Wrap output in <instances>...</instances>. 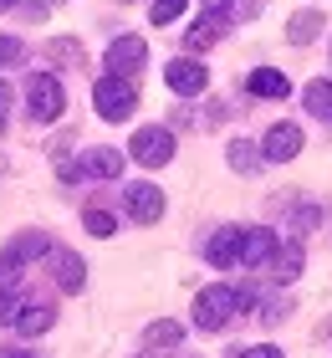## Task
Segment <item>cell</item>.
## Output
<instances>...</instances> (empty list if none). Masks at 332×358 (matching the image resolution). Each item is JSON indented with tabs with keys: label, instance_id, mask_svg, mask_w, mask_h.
Returning <instances> with one entry per match:
<instances>
[{
	"label": "cell",
	"instance_id": "obj_4",
	"mask_svg": "<svg viewBox=\"0 0 332 358\" xmlns=\"http://www.w3.org/2000/svg\"><path fill=\"white\" fill-rule=\"evenodd\" d=\"M133 159H138L143 169H164L174 159V134L169 128H159V123H148V128H138V134H133Z\"/></svg>",
	"mask_w": 332,
	"mask_h": 358
},
{
	"label": "cell",
	"instance_id": "obj_6",
	"mask_svg": "<svg viewBox=\"0 0 332 358\" xmlns=\"http://www.w3.org/2000/svg\"><path fill=\"white\" fill-rule=\"evenodd\" d=\"M302 154V128L296 123H271L261 138V159H271V164H287V159Z\"/></svg>",
	"mask_w": 332,
	"mask_h": 358
},
{
	"label": "cell",
	"instance_id": "obj_22",
	"mask_svg": "<svg viewBox=\"0 0 332 358\" xmlns=\"http://www.w3.org/2000/svg\"><path fill=\"white\" fill-rule=\"evenodd\" d=\"M189 10V0H154V10H148V21L154 26H169V21H179V15Z\"/></svg>",
	"mask_w": 332,
	"mask_h": 358
},
{
	"label": "cell",
	"instance_id": "obj_20",
	"mask_svg": "<svg viewBox=\"0 0 332 358\" xmlns=\"http://www.w3.org/2000/svg\"><path fill=\"white\" fill-rule=\"evenodd\" d=\"M185 343V328H179L174 317H164V322H148V333H143V348H179Z\"/></svg>",
	"mask_w": 332,
	"mask_h": 358
},
{
	"label": "cell",
	"instance_id": "obj_12",
	"mask_svg": "<svg viewBox=\"0 0 332 358\" xmlns=\"http://www.w3.org/2000/svg\"><path fill=\"white\" fill-rule=\"evenodd\" d=\"M225 31H230V15H225V10H205V15L185 31V46H189V52H205V46H215Z\"/></svg>",
	"mask_w": 332,
	"mask_h": 358
},
{
	"label": "cell",
	"instance_id": "obj_3",
	"mask_svg": "<svg viewBox=\"0 0 332 358\" xmlns=\"http://www.w3.org/2000/svg\"><path fill=\"white\" fill-rule=\"evenodd\" d=\"M62 108H66L62 83H57L52 72H36V77L26 83V113H31L36 123H57V118H62Z\"/></svg>",
	"mask_w": 332,
	"mask_h": 358
},
{
	"label": "cell",
	"instance_id": "obj_17",
	"mask_svg": "<svg viewBox=\"0 0 332 358\" xmlns=\"http://www.w3.org/2000/svg\"><path fill=\"white\" fill-rule=\"evenodd\" d=\"M245 87H251L256 97H271V103H281V97L291 92V83H287L281 72H271V67H256V72H251V83H245Z\"/></svg>",
	"mask_w": 332,
	"mask_h": 358
},
{
	"label": "cell",
	"instance_id": "obj_1",
	"mask_svg": "<svg viewBox=\"0 0 332 358\" xmlns=\"http://www.w3.org/2000/svg\"><path fill=\"white\" fill-rule=\"evenodd\" d=\"M245 292H236V287H205L194 297V328H205V333H220V328H230L240 313H245Z\"/></svg>",
	"mask_w": 332,
	"mask_h": 358
},
{
	"label": "cell",
	"instance_id": "obj_28",
	"mask_svg": "<svg viewBox=\"0 0 332 358\" xmlns=\"http://www.w3.org/2000/svg\"><path fill=\"white\" fill-rule=\"evenodd\" d=\"M0 358H36V353H26V348H0Z\"/></svg>",
	"mask_w": 332,
	"mask_h": 358
},
{
	"label": "cell",
	"instance_id": "obj_21",
	"mask_svg": "<svg viewBox=\"0 0 332 358\" xmlns=\"http://www.w3.org/2000/svg\"><path fill=\"white\" fill-rule=\"evenodd\" d=\"M230 169H240V174H256V169H261V154H256V143H245V138H236V143H230Z\"/></svg>",
	"mask_w": 332,
	"mask_h": 358
},
{
	"label": "cell",
	"instance_id": "obj_10",
	"mask_svg": "<svg viewBox=\"0 0 332 358\" xmlns=\"http://www.w3.org/2000/svg\"><path fill=\"white\" fill-rule=\"evenodd\" d=\"M240 241H245L240 225H225V231H215V236L205 241V262H210V266H220V271L240 266Z\"/></svg>",
	"mask_w": 332,
	"mask_h": 358
},
{
	"label": "cell",
	"instance_id": "obj_25",
	"mask_svg": "<svg viewBox=\"0 0 332 358\" xmlns=\"http://www.w3.org/2000/svg\"><path fill=\"white\" fill-rule=\"evenodd\" d=\"M52 57H57V62H77L82 46H77V41H52Z\"/></svg>",
	"mask_w": 332,
	"mask_h": 358
},
{
	"label": "cell",
	"instance_id": "obj_27",
	"mask_svg": "<svg viewBox=\"0 0 332 358\" xmlns=\"http://www.w3.org/2000/svg\"><path fill=\"white\" fill-rule=\"evenodd\" d=\"M6 108H10V87L0 83V128H6Z\"/></svg>",
	"mask_w": 332,
	"mask_h": 358
},
{
	"label": "cell",
	"instance_id": "obj_5",
	"mask_svg": "<svg viewBox=\"0 0 332 358\" xmlns=\"http://www.w3.org/2000/svg\"><path fill=\"white\" fill-rule=\"evenodd\" d=\"M52 251V241H46L41 231H26V236H15L10 246H6V256H0V282H10L21 266H31L36 256H46Z\"/></svg>",
	"mask_w": 332,
	"mask_h": 358
},
{
	"label": "cell",
	"instance_id": "obj_24",
	"mask_svg": "<svg viewBox=\"0 0 332 358\" xmlns=\"http://www.w3.org/2000/svg\"><path fill=\"white\" fill-rule=\"evenodd\" d=\"M26 57V46L15 41V36H0V67H15V62Z\"/></svg>",
	"mask_w": 332,
	"mask_h": 358
},
{
	"label": "cell",
	"instance_id": "obj_16",
	"mask_svg": "<svg viewBox=\"0 0 332 358\" xmlns=\"http://www.w3.org/2000/svg\"><path fill=\"white\" fill-rule=\"evenodd\" d=\"M322 26H327V21H322L317 10H296L291 21H287V41H291V46H307V41L322 36Z\"/></svg>",
	"mask_w": 332,
	"mask_h": 358
},
{
	"label": "cell",
	"instance_id": "obj_2",
	"mask_svg": "<svg viewBox=\"0 0 332 358\" xmlns=\"http://www.w3.org/2000/svg\"><path fill=\"white\" fill-rule=\"evenodd\" d=\"M92 103L97 113H103L108 123H123L133 108H138V87H133V77H118V72H108V77H97V87H92Z\"/></svg>",
	"mask_w": 332,
	"mask_h": 358
},
{
	"label": "cell",
	"instance_id": "obj_19",
	"mask_svg": "<svg viewBox=\"0 0 332 358\" xmlns=\"http://www.w3.org/2000/svg\"><path fill=\"white\" fill-rule=\"evenodd\" d=\"M302 103L312 108V118L332 123V83H327V77H317V83H307V87H302Z\"/></svg>",
	"mask_w": 332,
	"mask_h": 358
},
{
	"label": "cell",
	"instance_id": "obj_14",
	"mask_svg": "<svg viewBox=\"0 0 332 358\" xmlns=\"http://www.w3.org/2000/svg\"><path fill=\"white\" fill-rule=\"evenodd\" d=\"M276 256V236L271 231H245L240 241V266H266Z\"/></svg>",
	"mask_w": 332,
	"mask_h": 358
},
{
	"label": "cell",
	"instance_id": "obj_26",
	"mask_svg": "<svg viewBox=\"0 0 332 358\" xmlns=\"http://www.w3.org/2000/svg\"><path fill=\"white\" fill-rule=\"evenodd\" d=\"M240 358H287V353H281L276 343H256V348H245Z\"/></svg>",
	"mask_w": 332,
	"mask_h": 358
},
{
	"label": "cell",
	"instance_id": "obj_23",
	"mask_svg": "<svg viewBox=\"0 0 332 358\" xmlns=\"http://www.w3.org/2000/svg\"><path fill=\"white\" fill-rule=\"evenodd\" d=\"M82 225H87V231H92L97 241H108L113 231H118V220H113L108 210H87V215H82Z\"/></svg>",
	"mask_w": 332,
	"mask_h": 358
},
{
	"label": "cell",
	"instance_id": "obj_8",
	"mask_svg": "<svg viewBox=\"0 0 332 358\" xmlns=\"http://www.w3.org/2000/svg\"><path fill=\"white\" fill-rule=\"evenodd\" d=\"M123 205H128V215L138 220V225H154V220H164V189L159 185H128V194H123Z\"/></svg>",
	"mask_w": 332,
	"mask_h": 358
},
{
	"label": "cell",
	"instance_id": "obj_9",
	"mask_svg": "<svg viewBox=\"0 0 332 358\" xmlns=\"http://www.w3.org/2000/svg\"><path fill=\"white\" fill-rule=\"evenodd\" d=\"M143 62H148V41L143 36H118L108 46V72H118V77H138Z\"/></svg>",
	"mask_w": 332,
	"mask_h": 358
},
{
	"label": "cell",
	"instance_id": "obj_18",
	"mask_svg": "<svg viewBox=\"0 0 332 358\" xmlns=\"http://www.w3.org/2000/svg\"><path fill=\"white\" fill-rule=\"evenodd\" d=\"M266 266H271V276H276L281 287L296 282V276H302V246H276V256Z\"/></svg>",
	"mask_w": 332,
	"mask_h": 358
},
{
	"label": "cell",
	"instance_id": "obj_13",
	"mask_svg": "<svg viewBox=\"0 0 332 358\" xmlns=\"http://www.w3.org/2000/svg\"><path fill=\"white\" fill-rule=\"evenodd\" d=\"M52 271H57L62 292H82V287H87V266H82L77 251H52Z\"/></svg>",
	"mask_w": 332,
	"mask_h": 358
},
{
	"label": "cell",
	"instance_id": "obj_11",
	"mask_svg": "<svg viewBox=\"0 0 332 358\" xmlns=\"http://www.w3.org/2000/svg\"><path fill=\"white\" fill-rule=\"evenodd\" d=\"M66 179H82V174H87V179H118L123 174V154L118 149H87V159H82V164L77 169H62Z\"/></svg>",
	"mask_w": 332,
	"mask_h": 358
},
{
	"label": "cell",
	"instance_id": "obj_15",
	"mask_svg": "<svg viewBox=\"0 0 332 358\" xmlns=\"http://www.w3.org/2000/svg\"><path fill=\"white\" fill-rule=\"evenodd\" d=\"M52 322H57V313H52V307H41V302H21V313H15V322H10V328L15 333H26V338H36V333H46V328H52Z\"/></svg>",
	"mask_w": 332,
	"mask_h": 358
},
{
	"label": "cell",
	"instance_id": "obj_7",
	"mask_svg": "<svg viewBox=\"0 0 332 358\" xmlns=\"http://www.w3.org/2000/svg\"><path fill=\"white\" fill-rule=\"evenodd\" d=\"M164 83H169V92H179V97H194V92H205L210 72L199 67L194 57H174L169 67H164Z\"/></svg>",
	"mask_w": 332,
	"mask_h": 358
},
{
	"label": "cell",
	"instance_id": "obj_29",
	"mask_svg": "<svg viewBox=\"0 0 332 358\" xmlns=\"http://www.w3.org/2000/svg\"><path fill=\"white\" fill-rule=\"evenodd\" d=\"M6 6H10V0H0V10H6Z\"/></svg>",
	"mask_w": 332,
	"mask_h": 358
}]
</instances>
